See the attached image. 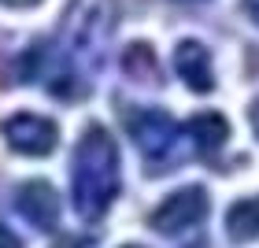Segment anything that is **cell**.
<instances>
[{"instance_id": "obj_1", "label": "cell", "mask_w": 259, "mask_h": 248, "mask_svg": "<svg viewBox=\"0 0 259 248\" xmlns=\"http://www.w3.org/2000/svg\"><path fill=\"white\" fill-rule=\"evenodd\" d=\"M115 22H119V0H70L60 22V49H63V78L52 93H78L104 63Z\"/></svg>"}, {"instance_id": "obj_2", "label": "cell", "mask_w": 259, "mask_h": 248, "mask_svg": "<svg viewBox=\"0 0 259 248\" xmlns=\"http://www.w3.org/2000/svg\"><path fill=\"white\" fill-rule=\"evenodd\" d=\"M122 185V167H119V145L100 122L85 126V134L74 145L70 159V196L74 211L85 222H97L108 215Z\"/></svg>"}, {"instance_id": "obj_3", "label": "cell", "mask_w": 259, "mask_h": 248, "mask_svg": "<svg viewBox=\"0 0 259 248\" xmlns=\"http://www.w3.org/2000/svg\"><path fill=\"white\" fill-rule=\"evenodd\" d=\"M126 126H130L134 145L141 148V156L152 163V171H167V163L174 159V148H178V126H174L170 115L145 108V111L130 115Z\"/></svg>"}, {"instance_id": "obj_4", "label": "cell", "mask_w": 259, "mask_h": 248, "mask_svg": "<svg viewBox=\"0 0 259 248\" xmlns=\"http://www.w3.org/2000/svg\"><path fill=\"white\" fill-rule=\"evenodd\" d=\"M207 219V193L200 185H185L178 193H170L163 204L148 215V226L163 233V237H178V233L200 226Z\"/></svg>"}, {"instance_id": "obj_5", "label": "cell", "mask_w": 259, "mask_h": 248, "mask_svg": "<svg viewBox=\"0 0 259 248\" xmlns=\"http://www.w3.org/2000/svg\"><path fill=\"white\" fill-rule=\"evenodd\" d=\"M0 134H4L11 152L33 156V159L49 156V152H56V145H60V126L52 119H45V115H33V111L8 115V119L0 122Z\"/></svg>"}, {"instance_id": "obj_6", "label": "cell", "mask_w": 259, "mask_h": 248, "mask_svg": "<svg viewBox=\"0 0 259 248\" xmlns=\"http://www.w3.org/2000/svg\"><path fill=\"white\" fill-rule=\"evenodd\" d=\"M15 208H19V215L26 219L30 226H37L45 233L60 226V193H56L49 182H41V178L22 182L15 189Z\"/></svg>"}, {"instance_id": "obj_7", "label": "cell", "mask_w": 259, "mask_h": 248, "mask_svg": "<svg viewBox=\"0 0 259 248\" xmlns=\"http://www.w3.org/2000/svg\"><path fill=\"white\" fill-rule=\"evenodd\" d=\"M174 70L193 93H211L215 89V67H211V52L200 41H182L174 49Z\"/></svg>"}, {"instance_id": "obj_8", "label": "cell", "mask_w": 259, "mask_h": 248, "mask_svg": "<svg viewBox=\"0 0 259 248\" xmlns=\"http://www.w3.org/2000/svg\"><path fill=\"white\" fill-rule=\"evenodd\" d=\"M185 134H189L193 148L200 152V156H211V152H219L222 145H226V137H230V122L222 119L219 111H204V115H193V119H189Z\"/></svg>"}, {"instance_id": "obj_9", "label": "cell", "mask_w": 259, "mask_h": 248, "mask_svg": "<svg viewBox=\"0 0 259 248\" xmlns=\"http://www.w3.org/2000/svg\"><path fill=\"white\" fill-rule=\"evenodd\" d=\"M226 233L233 241H255L259 237V196H244L226 211Z\"/></svg>"}, {"instance_id": "obj_10", "label": "cell", "mask_w": 259, "mask_h": 248, "mask_svg": "<svg viewBox=\"0 0 259 248\" xmlns=\"http://www.w3.org/2000/svg\"><path fill=\"white\" fill-rule=\"evenodd\" d=\"M122 67H126V74L137 78V81H152V78L159 74L156 52H152V45H145V41H134V45L122 52Z\"/></svg>"}, {"instance_id": "obj_11", "label": "cell", "mask_w": 259, "mask_h": 248, "mask_svg": "<svg viewBox=\"0 0 259 248\" xmlns=\"http://www.w3.org/2000/svg\"><path fill=\"white\" fill-rule=\"evenodd\" d=\"M0 248H22V241H19L15 233L4 226V222H0Z\"/></svg>"}, {"instance_id": "obj_12", "label": "cell", "mask_w": 259, "mask_h": 248, "mask_svg": "<svg viewBox=\"0 0 259 248\" xmlns=\"http://www.w3.org/2000/svg\"><path fill=\"white\" fill-rule=\"evenodd\" d=\"M241 4H244V11H248V19L259 26V0H241Z\"/></svg>"}, {"instance_id": "obj_13", "label": "cell", "mask_w": 259, "mask_h": 248, "mask_svg": "<svg viewBox=\"0 0 259 248\" xmlns=\"http://www.w3.org/2000/svg\"><path fill=\"white\" fill-rule=\"evenodd\" d=\"M0 4H8V8H33V4H41V0H0Z\"/></svg>"}, {"instance_id": "obj_14", "label": "cell", "mask_w": 259, "mask_h": 248, "mask_svg": "<svg viewBox=\"0 0 259 248\" xmlns=\"http://www.w3.org/2000/svg\"><path fill=\"white\" fill-rule=\"evenodd\" d=\"M252 126H255V134H259V100L252 104Z\"/></svg>"}, {"instance_id": "obj_15", "label": "cell", "mask_w": 259, "mask_h": 248, "mask_svg": "<svg viewBox=\"0 0 259 248\" xmlns=\"http://www.w3.org/2000/svg\"><path fill=\"white\" fill-rule=\"evenodd\" d=\"M182 4H200V0H182Z\"/></svg>"}, {"instance_id": "obj_16", "label": "cell", "mask_w": 259, "mask_h": 248, "mask_svg": "<svg viewBox=\"0 0 259 248\" xmlns=\"http://www.w3.org/2000/svg\"><path fill=\"white\" fill-rule=\"evenodd\" d=\"M130 248H134V244H130Z\"/></svg>"}]
</instances>
